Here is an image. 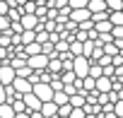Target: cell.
Instances as JSON below:
<instances>
[{"label":"cell","mask_w":123,"mask_h":118,"mask_svg":"<svg viewBox=\"0 0 123 118\" xmlns=\"http://www.w3.org/2000/svg\"><path fill=\"white\" fill-rule=\"evenodd\" d=\"M89 65H92V60H89L87 55H75V58H73V70H75L77 77L89 75Z\"/></svg>","instance_id":"cell-1"},{"label":"cell","mask_w":123,"mask_h":118,"mask_svg":"<svg viewBox=\"0 0 123 118\" xmlns=\"http://www.w3.org/2000/svg\"><path fill=\"white\" fill-rule=\"evenodd\" d=\"M48 58H51V55H46V53L27 55V65H29L31 70H46V68H48Z\"/></svg>","instance_id":"cell-2"},{"label":"cell","mask_w":123,"mask_h":118,"mask_svg":"<svg viewBox=\"0 0 123 118\" xmlns=\"http://www.w3.org/2000/svg\"><path fill=\"white\" fill-rule=\"evenodd\" d=\"M41 101H51L53 99V87H51V82H34V89H31Z\"/></svg>","instance_id":"cell-3"},{"label":"cell","mask_w":123,"mask_h":118,"mask_svg":"<svg viewBox=\"0 0 123 118\" xmlns=\"http://www.w3.org/2000/svg\"><path fill=\"white\" fill-rule=\"evenodd\" d=\"M12 87H15V92L22 96V94H27V92L34 89V82H31L29 77H19V75H17V77L12 80Z\"/></svg>","instance_id":"cell-4"},{"label":"cell","mask_w":123,"mask_h":118,"mask_svg":"<svg viewBox=\"0 0 123 118\" xmlns=\"http://www.w3.org/2000/svg\"><path fill=\"white\" fill-rule=\"evenodd\" d=\"M15 77H17V70H15L10 63H3V65H0V82H3V84H12Z\"/></svg>","instance_id":"cell-5"},{"label":"cell","mask_w":123,"mask_h":118,"mask_svg":"<svg viewBox=\"0 0 123 118\" xmlns=\"http://www.w3.org/2000/svg\"><path fill=\"white\" fill-rule=\"evenodd\" d=\"M22 99H24V104H27V111H41V99L34 94V92H27V94H22Z\"/></svg>","instance_id":"cell-6"},{"label":"cell","mask_w":123,"mask_h":118,"mask_svg":"<svg viewBox=\"0 0 123 118\" xmlns=\"http://www.w3.org/2000/svg\"><path fill=\"white\" fill-rule=\"evenodd\" d=\"M41 113H43L46 118H55V116H58V104H55L53 99H51V101H43V104H41Z\"/></svg>","instance_id":"cell-7"},{"label":"cell","mask_w":123,"mask_h":118,"mask_svg":"<svg viewBox=\"0 0 123 118\" xmlns=\"http://www.w3.org/2000/svg\"><path fill=\"white\" fill-rule=\"evenodd\" d=\"M92 17V12H89V7H77V10H73L70 12V19L77 24V22H82V19H89Z\"/></svg>","instance_id":"cell-8"},{"label":"cell","mask_w":123,"mask_h":118,"mask_svg":"<svg viewBox=\"0 0 123 118\" xmlns=\"http://www.w3.org/2000/svg\"><path fill=\"white\" fill-rule=\"evenodd\" d=\"M97 89H99V92H111V89H113V80L106 77V75L97 77Z\"/></svg>","instance_id":"cell-9"},{"label":"cell","mask_w":123,"mask_h":118,"mask_svg":"<svg viewBox=\"0 0 123 118\" xmlns=\"http://www.w3.org/2000/svg\"><path fill=\"white\" fill-rule=\"evenodd\" d=\"M53 101H55L58 106H63V104L70 101V94H68L65 89H55V92H53Z\"/></svg>","instance_id":"cell-10"},{"label":"cell","mask_w":123,"mask_h":118,"mask_svg":"<svg viewBox=\"0 0 123 118\" xmlns=\"http://www.w3.org/2000/svg\"><path fill=\"white\" fill-rule=\"evenodd\" d=\"M94 29H97L99 34H104V31H111V29H113V24H111V19L106 17V19H99V22H94Z\"/></svg>","instance_id":"cell-11"},{"label":"cell","mask_w":123,"mask_h":118,"mask_svg":"<svg viewBox=\"0 0 123 118\" xmlns=\"http://www.w3.org/2000/svg\"><path fill=\"white\" fill-rule=\"evenodd\" d=\"M0 118H15V108H12V104H10V101L0 104Z\"/></svg>","instance_id":"cell-12"},{"label":"cell","mask_w":123,"mask_h":118,"mask_svg":"<svg viewBox=\"0 0 123 118\" xmlns=\"http://www.w3.org/2000/svg\"><path fill=\"white\" fill-rule=\"evenodd\" d=\"M10 65H12L15 70H17V68H22V65H27V53H17V55H12Z\"/></svg>","instance_id":"cell-13"},{"label":"cell","mask_w":123,"mask_h":118,"mask_svg":"<svg viewBox=\"0 0 123 118\" xmlns=\"http://www.w3.org/2000/svg\"><path fill=\"white\" fill-rule=\"evenodd\" d=\"M89 12H101V10H106V0H89Z\"/></svg>","instance_id":"cell-14"},{"label":"cell","mask_w":123,"mask_h":118,"mask_svg":"<svg viewBox=\"0 0 123 118\" xmlns=\"http://www.w3.org/2000/svg\"><path fill=\"white\" fill-rule=\"evenodd\" d=\"M82 89H97V77H92V75H85L82 77Z\"/></svg>","instance_id":"cell-15"},{"label":"cell","mask_w":123,"mask_h":118,"mask_svg":"<svg viewBox=\"0 0 123 118\" xmlns=\"http://www.w3.org/2000/svg\"><path fill=\"white\" fill-rule=\"evenodd\" d=\"M10 104H12L15 113H22V111H27V104H24V99H22V96H15V99H12Z\"/></svg>","instance_id":"cell-16"},{"label":"cell","mask_w":123,"mask_h":118,"mask_svg":"<svg viewBox=\"0 0 123 118\" xmlns=\"http://www.w3.org/2000/svg\"><path fill=\"white\" fill-rule=\"evenodd\" d=\"M109 19H111L113 27H116V24H123V10H111V12H109Z\"/></svg>","instance_id":"cell-17"},{"label":"cell","mask_w":123,"mask_h":118,"mask_svg":"<svg viewBox=\"0 0 123 118\" xmlns=\"http://www.w3.org/2000/svg\"><path fill=\"white\" fill-rule=\"evenodd\" d=\"M24 53H27V55L41 53V43H39V41H31V43H27V46H24Z\"/></svg>","instance_id":"cell-18"},{"label":"cell","mask_w":123,"mask_h":118,"mask_svg":"<svg viewBox=\"0 0 123 118\" xmlns=\"http://www.w3.org/2000/svg\"><path fill=\"white\" fill-rule=\"evenodd\" d=\"M60 80L68 84V82H75V80H77V75H75V70L70 68V70H65V72H60Z\"/></svg>","instance_id":"cell-19"},{"label":"cell","mask_w":123,"mask_h":118,"mask_svg":"<svg viewBox=\"0 0 123 118\" xmlns=\"http://www.w3.org/2000/svg\"><path fill=\"white\" fill-rule=\"evenodd\" d=\"M70 53H73V55H82V41L73 39V41H70Z\"/></svg>","instance_id":"cell-20"},{"label":"cell","mask_w":123,"mask_h":118,"mask_svg":"<svg viewBox=\"0 0 123 118\" xmlns=\"http://www.w3.org/2000/svg\"><path fill=\"white\" fill-rule=\"evenodd\" d=\"M89 75H92V77H101V75H104V68H101L99 63H92V65H89Z\"/></svg>","instance_id":"cell-21"},{"label":"cell","mask_w":123,"mask_h":118,"mask_svg":"<svg viewBox=\"0 0 123 118\" xmlns=\"http://www.w3.org/2000/svg\"><path fill=\"white\" fill-rule=\"evenodd\" d=\"M106 10H123V0H106Z\"/></svg>","instance_id":"cell-22"},{"label":"cell","mask_w":123,"mask_h":118,"mask_svg":"<svg viewBox=\"0 0 123 118\" xmlns=\"http://www.w3.org/2000/svg\"><path fill=\"white\" fill-rule=\"evenodd\" d=\"M68 5H70V10H77V7H87L89 0H68Z\"/></svg>","instance_id":"cell-23"},{"label":"cell","mask_w":123,"mask_h":118,"mask_svg":"<svg viewBox=\"0 0 123 118\" xmlns=\"http://www.w3.org/2000/svg\"><path fill=\"white\" fill-rule=\"evenodd\" d=\"M31 72H34V70H31L29 65H22V68H17V75H19V77H31Z\"/></svg>","instance_id":"cell-24"},{"label":"cell","mask_w":123,"mask_h":118,"mask_svg":"<svg viewBox=\"0 0 123 118\" xmlns=\"http://www.w3.org/2000/svg\"><path fill=\"white\" fill-rule=\"evenodd\" d=\"M70 111H73L70 101H68V104H63V106H58V116H70Z\"/></svg>","instance_id":"cell-25"},{"label":"cell","mask_w":123,"mask_h":118,"mask_svg":"<svg viewBox=\"0 0 123 118\" xmlns=\"http://www.w3.org/2000/svg\"><path fill=\"white\" fill-rule=\"evenodd\" d=\"M111 36H113V39H123V24H116V27L111 29Z\"/></svg>","instance_id":"cell-26"},{"label":"cell","mask_w":123,"mask_h":118,"mask_svg":"<svg viewBox=\"0 0 123 118\" xmlns=\"http://www.w3.org/2000/svg\"><path fill=\"white\" fill-rule=\"evenodd\" d=\"M113 111H116V116H121V118H123V99H118V101L113 104Z\"/></svg>","instance_id":"cell-27"},{"label":"cell","mask_w":123,"mask_h":118,"mask_svg":"<svg viewBox=\"0 0 123 118\" xmlns=\"http://www.w3.org/2000/svg\"><path fill=\"white\" fill-rule=\"evenodd\" d=\"M113 70H116L113 63H111V65H104V75H106V77H113Z\"/></svg>","instance_id":"cell-28"},{"label":"cell","mask_w":123,"mask_h":118,"mask_svg":"<svg viewBox=\"0 0 123 118\" xmlns=\"http://www.w3.org/2000/svg\"><path fill=\"white\" fill-rule=\"evenodd\" d=\"M7 101V92H5V84L0 82V104H5Z\"/></svg>","instance_id":"cell-29"},{"label":"cell","mask_w":123,"mask_h":118,"mask_svg":"<svg viewBox=\"0 0 123 118\" xmlns=\"http://www.w3.org/2000/svg\"><path fill=\"white\" fill-rule=\"evenodd\" d=\"M7 10H10V5L5 3V0H0V15H7Z\"/></svg>","instance_id":"cell-30"},{"label":"cell","mask_w":123,"mask_h":118,"mask_svg":"<svg viewBox=\"0 0 123 118\" xmlns=\"http://www.w3.org/2000/svg\"><path fill=\"white\" fill-rule=\"evenodd\" d=\"M15 118H31L29 111H22V113H15Z\"/></svg>","instance_id":"cell-31"},{"label":"cell","mask_w":123,"mask_h":118,"mask_svg":"<svg viewBox=\"0 0 123 118\" xmlns=\"http://www.w3.org/2000/svg\"><path fill=\"white\" fill-rule=\"evenodd\" d=\"M85 118H101V111L99 113H85Z\"/></svg>","instance_id":"cell-32"},{"label":"cell","mask_w":123,"mask_h":118,"mask_svg":"<svg viewBox=\"0 0 123 118\" xmlns=\"http://www.w3.org/2000/svg\"><path fill=\"white\" fill-rule=\"evenodd\" d=\"M55 118H70V116H55Z\"/></svg>","instance_id":"cell-33"},{"label":"cell","mask_w":123,"mask_h":118,"mask_svg":"<svg viewBox=\"0 0 123 118\" xmlns=\"http://www.w3.org/2000/svg\"><path fill=\"white\" fill-rule=\"evenodd\" d=\"M34 3H43V0H34Z\"/></svg>","instance_id":"cell-34"},{"label":"cell","mask_w":123,"mask_h":118,"mask_svg":"<svg viewBox=\"0 0 123 118\" xmlns=\"http://www.w3.org/2000/svg\"><path fill=\"white\" fill-rule=\"evenodd\" d=\"M0 65H3V58H0Z\"/></svg>","instance_id":"cell-35"}]
</instances>
